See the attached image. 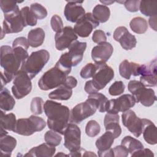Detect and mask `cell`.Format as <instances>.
Here are the masks:
<instances>
[{
  "mask_svg": "<svg viewBox=\"0 0 157 157\" xmlns=\"http://www.w3.org/2000/svg\"><path fill=\"white\" fill-rule=\"evenodd\" d=\"M28 56L27 50L22 47H1V66L4 69L3 75L7 83L14 78L20 65Z\"/></svg>",
  "mask_w": 157,
  "mask_h": 157,
  "instance_id": "6da1fadb",
  "label": "cell"
},
{
  "mask_svg": "<svg viewBox=\"0 0 157 157\" xmlns=\"http://www.w3.org/2000/svg\"><path fill=\"white\" fill-rule=\"evenodd\" d=\"M44 110L48 118L49 129L64 135L70 118L69 108L61 103L47 100L44 103Z\"/></svg>",
  "mask_w": 157,
  "mask_h": 157,
  "instance_id": "7a4b0ae2",
  "label": "cell"
},
{
  "mask_svg": "<svg viewBox=\"0 0 157 157\" xmlns=\"http://www.w3.org/2000/svg\"><path fill=\"white\" fill-rule=\"evenodd\" d=\"M49 59L50 53L46 50L33 52L23 62L21 70L25 72L32 79L42 71Z\"/></svg>",
  "mask_w": 157,
  "mask_h": 157,
  "instance_id": "3957f363",
  "label": "cell"
},
{
  "mask_svg": "<svg viewBox=\"0 0 157 157\" xmlns=\"http://www.w3.org/2000/svg\"><path fill=\"white\" fill-rule=\"evenodd\" d=\"M46 126V123L41 117L31 115L27 118H20L17 120L13 131L22 136H31L36 132L41 131Z\"/></svg>",
  "mask_w": 157,
  "mask_h": 157,
  "instance_id": "277c9868",
  "label": "cell"
},
{
  "mask_svg": "<svg viewBox=\"0 0 157 157\" xmlns=\"http://www.w3.org/2000/svg\"><path fill=\"white\" fill-rule=\"evenodd\" d=\"M67 76L65 72L55 66L42 75L38 82V86L44 91L55 88L64 82Z\"/></svg>",
  "mask_w": 157,
  "mask_h": 157,
  "instance_id": "5b68a950",
  "label": "cell"
},
{
  "mask_svg": "<svg viewBox=\"0 0 157 157\" xmlns=\"http://www.w3.org/2000/svg\"><path fill=\"white\" fill-rule=\"evenodd\" d=\"M97 110L95 101L88 98L84 102H81L72 108L70 113V121L79 124L85 119L94 115Z\"/></svg>",
  "mask_w": 157,
  "mask_h": 157,
  "instance_id": "8992f818",
  "label": "cell"
},
{
  "mask_svg": "<svg viewBox=\"0 0 157 157\" xmlns=\"http://www.w3.org/2000/svg\"><path fill=\"white\" fill-rule=\"evenodd\" d=\"M31 90V79L25 72L20 69L13 78L12 87L13 95L17 99H22L28 95Z\"/></svg>",
  "mask_w": 157,
  "mask_h": 157,
  "instance_id": "52a82bcc",
  "label": "cell"
},
{
  "mask_svg": "<svg viewBox=\"0 0 157 157\" xmlns=\"http://www.w3.org/2000/svg\"><path fill=\"white\" fill-rule=\"evenodd\" d=\"M96 64L97 70L92 77L91 81L96 90L99 91L112 80L114 77V71L105 63H96Z\"/></svg>",
  "mask_w": 157,
  "mask_h": 157,
  "instance_id": "ba28073f",
  "label": "cell"
},
{
  "mask_svg": "<svg viewBox=\"0 0 157 157\" xmlns=\"http://www.w3.org/2000/svg\"><path fill=\"white\" fill-rule=\"evenodd\" d=\"M136 101L133 95L125 94L117 99L108 100L105 112L110 113H118L119 112H124L132 107Z\"/></svg>",
  "mask_w": 157,
  "mask_h": 157,
  "instance_id": "9c48e42d",
  "label": "cell"
},
{
  "mask_svg": "<svg viewBox=\"0 0 157 157\" xmlns=\"http://www.w3.org/2000/svg\"><path fill=\"white\" fill-rule=\"evenodd\" d=\"M64 136V145L71 153L76 152L81 148V131L77 125L71 122L68 123Z\"/></svg>",
  "mask_w": 157,
  "mask_h": 157,
  "instance_id": "30bf717a",
  "label": "cell"
},
{
  "mask_svg": "<svg viewBox=\"0 0 157 157\" xmlns=\"http://www.w3.org/2000/svg\"><path fill=\"white\" fill-rule=\"evenodd\" d=\"M99 25V22L90 12L85 13L75 25L74 30L76 34L81 37H87L93 29Z\"/></svg>",
  "mask_w": 157,
  "mask_h": 157,
  "instance_id": "8fae6325",
  "label": "cell"
},
{
  "mask_svg": "<svg viewBox=\"0 0 157 157\" xmlns=\"http://www.w3.org/2000/svg\"><path fill=\"white\" fill-rule=\"evenodd\" d=\"M122 123L123 125L136 137H139L142 133L144 118H140L132 110H128L123 112Z\"/></svg>",
  "mask_w": 157,
  "mask_h": 157,
  "instance_id": "7c38bea8",
  "label": "cell"
},
{
  "mask_svg": "<svg viewBox=\"0 0 157 157\" xmlns=\"http://www.w3.org/2000/svg\"><path fill=\"white\" fill-rule=\"evenodd\" d=\"M24 27L25 25L20 10L10 14L4 15L1 34L17 33L21 31Z\"/></svg>",
  "mask_w": 157,
  "mask_h": 157,
  "instance_id": "4fadbf2b",
  "label": "cell"
},
{
  "mask_svg": "<svg viewBox=\"0 0 157 157\" xmlns=\"http://www.w3.org/2000/svg\"><path fill=\"white\" fill-rule=\"evenodd\" d=\"M77 38L76 33L71 26H65L60 32L55 34V47L58 50H65L77 40Z\"/></svg>",
  "mask_w": 157,
  "mask_h": 157,
  "instance_id": "5bb4252c",
  "label": "cell"
},
{
  "mask_svg": "<svg viewBox=\"0 0 157 157\" xmlns=\"http://www.w3.org/2000/svg\"><path fill=\"white\" fill-rule=\"evenodd\" d=\"M113 39L126 50H131L136 46V37L131 34L125 26H119L116 28L113 33Z\"/></svg>",
  "mask_w": 157,
  "mask_h": 157,
  "instance_id": "9a60e30c",
  "label": "cell"
},
{
  "mask_svg": "<svg viewBox=\"0 0 157 157\" xmlns=\"http://www.w3.org/2000/svg\"><path fill=\"white\" fill-rule=\"evenodd\" d=\"M83 1H67L64 13L66 20L72 23L77 22L85 14L83 7L80 5Z\"/></svg>",
  "mask_w": 157,
  "mask_h": 157,
  "instance_id": "2e32d148",
  "label": "cell"
},
{
  "mask_svg": "<svg viewBox=\"0 0 157 157\" xmlns=\"http://www.w3.org/2000/svg\"><path fill=\"white\" fill-rule=\"evenodd\" d=\"M113 48L109 42H103L94 47L91 50V58L96 63H106L112 56Z\"/></svg>",
  "mask_w": 157,
  "mask_h": 157,
  "instance_id": "e0dca14e",
  "label": "cell"
},
{
  "mask_svg": "<svg viewBox=\"0 0 157 157\" xmlns=\"http://www.w3.org/2000/svg\"><path fill=\"white\" fill-rule=\"evenodd\" d=\"M86 48V42H81L78 40L74 41L69 47V52L67 53L72 63V66H76L82 61Z\"/></svg>",
  "mask_w": 157,
  "mask_h": 157,
  "instance_id": "ac0fdd59",
  "label": "cell"
},
{
  "mask_svg": "<svg viewBox=\"0 0 157 157\" xmlns=\"http://www.w3.org/2000/svg\"><path fill=\"white\" fill-rule=\"evenodd\" d=\"M136 102H140L145 107L152 105L156 101V96L154 90L151 88H141L135 94L133 95Z\"/></svg>",
  "mask_w": 157,
  "mask_h": 157,
  "instance_id": "d6986e66",
  "label": "cell"
},
{
  "mask_svg": "<svg viewBox=\"0 0 157 157\" xmlns=\"http://www.w3.org/2000/svg\"><path fill=\"white\" fill-rule=\"evenodd\" d=\"M119 118L118 113H107L104 120L105 130L111 132L115 139L118 138L121 133V128L119 124Z\"/></svg>",
  "mask_w": 157,
  "mask_h": 157,
  "instance_id": "ffe728a7",
  "label": "cell"
},
{
  "mask_svg": "<svg viewBox=\"0 0 157 157\" xmlns=\"http://www.w3.org/2000/svg\"><path fill=\"white\" fill-rule=\"evenodd\" d=\"M140 65L134 63L129 62L127 59L123 61L119 66V72L120 75L126 78L129 79L131 75L134 76L139 75Z\"/></svg>",
  "mask_w": 157,
  "mask_h": 157,
  "instance_id": "44dd1931",
  "label": "cell"
},
{
  "mask_svg": "<svg viewBox=\"0 0 157 157\" xmlns=\"http://www.w3.org/2000/svg\"><path fill=\"white\" fill-rule=\"evenodd\" d=\"M55 147L50 145L47 143L42 144L37 147L32 148L26 154L25 156L34 157H52L55 153Z\"/></svg>",
  "mask_w": 157,
  "mask_h": 157,
  "instance_id": "7402d4cb",
  "label": "cell"
},
{
  "mask_svg": "<svg viewBox=\"0 0 157 157\" xmlns=\"http://www.w3.org/2000/svg\"><path fill=\"white\" fill-rule=\"evenodd\" d=\"M142 133L144 140L150 145L157 143L156 128L155 124L150 120L144 118V126Z\"/></svg>",
  "mask_w": 157,
  "mask_h": 157,
  "instance_id": "603a6c76",
  "label": "cell"
},
{
  "mask_svg": "<svg viewBox=\"0 0 157 157\" xmlns=\"http://www.w3.org/2000/svg\"><path fill=\"white\" fill-rule=\"evenodd\" d=\"M17 145V140L12 136L5 135L0 137L1 153L3 156H10Z\"/></svg>",
  "mask_w": 157,
  "mask_h": 157,
  "instance_id": "cb8c5ba5",
  "label": "cell"
},
{
  "mask_svg": "<svg viewBox=\"0 0 157 157\" xmlns=\"http://www.w3.org/2000/svg\"><path fill=\"white\" fill-rule=\"evenodd\" d=\"M45 39V32L40 28L33 29L28 33V41L29 46L36 48L40 46Z\"/></svg>",
  "mask_w": 157,
  "mask_h": 157,
  "instance_id": "d4e9b609",
  "label": "cell"
},
{
  "mask_svg": "<svg viewBox=\"0 0 157 157\" xmlns=\"http://www.w3.org/2000/svg\"><path fill=\"white\" fill-rule=\"evenodd\" d=\"M15 104L14 98L10 94V91L6 88L1 89L0 107L4 111H9L13 109Z\"/></svg>",
  "mask_w": 157,
  "mask_h": 157,
  "instance_id": "484cf974",
  "label": "cell"
},
{
  "mask_svg": "<svg viewBox=\"0 0 157 157\" xmlns=\"http://www.w3.org/2000/svg\"><path fill=\"white\" fill-rule=\"evenodd\" d=\"M114 136L113 134L106 131L105 132L99 137L96 141V146L99 151L107 150L111 148L114 142Z\"/></svg>",
  "mask_w": 157,
  "mask_h": 157,
  "instance_id": "4316f807",
  "label": "cell"
},
{
  "mask_svg": "<svg viewBox=\"0 0 157 157\" xmlns=\"http://www.w3.org/2000/svg\"><path fill=\"white\" fill-rule=\"evenodd\" d=\"M72 94V89H71L64 85H61L58 88L48 94V98L56 100H67Z\"/></svg>",
  "mask_w": 157,
  "mask_h": 157,
  "instance_id": "83f0119b",
  "label": "cell"
},
{
  "mask_svg": "<svg viewBox=\"0 0 157 157\" xmlns=\"http://www.w3.org/2000/svg\"><path fill=\"white\" fill-rule=\"evenodd\" d=\"M121 145H123L128 151L129 153L132 154L133 153L144 148V145L140 141L130 136H125L121 142Z\"/></svg>",
  "mask_w": 157,
  "mask_h": 157,
  "instance_id": "f1b7e54d",
  "label": "cell"
},
{
  "mask_svg": "<svg viewBox=\"0 0 157 157\" xmlns=\"http://www.w3.org/2000/svg\"><path fill=\"white\" fill-rule=\"evenodd\" d=\"M140 12L148 17L156 16L157 1H140L139 4Z\"/></svg>",
  "mask_w": 157,
  "mask_h": 157,
  "instance_id": "f546056e",
  "label": "cell"
},
{
  "mask_svg": "<svg viewBox=\"0 0 157 157\" xmlns=\"http://www.w3.org/2000/svg\"><path fill=\"white\" fill-rule=\"evenodd\" d=\"M92 14L99 22L105 23L109 19L110 11L107 6L98 4L94 7Z\"/></svg>",
  "mask_w": 157,
  "mask_h": 157,
  "instance_id": "4dcf8cb0",
  "label": "cell"
},
{
  "mask_svg": "<svg viewBox=\"0 0 157 157\" xmlns=\"http://www.w3.org/2000/svg\"><path fill=\"white\" fill-rule=\"evenodd\" d=\"M17 120L15 115L10 113L8 114H5L3 111H1L0 116V123L1 127L3 128L6 130L12 131L14 129L16 125Z\"/></svg>",
  "mask_w": 157,
  "mask_h": 157,
  "instance_id": "1f68e13d",
  "label": "cell"
},
{
  "mask_svg": "<svg viewBox=\"0 0 157 157\" xmlns=\"http://www.w3.org/2000/svg\"><path fill=\"white\" fill-rule=\"evenodd\" d=\"M129 26L131 30L137 34L145 33L148 29L147 20L140 17L133 18L129 23Z\"/></svg>",
  "mask_w": 157,
  "mask_h": 157,
  "instance_id": "d6a6232c",
  "label": "cell"
},
{
  "mask_svg": "<svg viewBox=\"0 0 157 157\" xmlns=\"http://www.w3.org/2000/svg\"><path fill=\"white\" fill-rule=\"evenodd\" d=\"M20 13L23 20L25 26H35L37 24V18L30 10L29 7L26 6L20 10Z\"/></svg>",
  "mask_w": 157,
  "mask_h": 157,
  "instance_id": "836d02e7",
  "label": "cell"
},
{
  "mask_svg": "<svg viewBox=\"0 0 157 157\" xmlns=\"http://www.w3.org/2000/svg\"><path fill=\"white\" fill-rule=\"evenodd\" d=\"M88 98H92L95 101L99 112H105V106L108 101V99L105 95H104L102 93L96 92V93L89 94Z\"/></svg>",
  "mask_w": 157,
  "mask_h": 157,
  "instance_id": "e575fe53",
  "label": "cell"
},
{
  "mask_svg": "<svg viewBox=\"0 0 157 157\" xmlns=\"http://www.w3.org/2000/svg\"><path fill=\"white\" fill-rule=\"evenodd\" d=\"M44 139L47 144L56 147L60 144L62 137L59 133L53 130H50L45 132L44 135Z\"/></svg>",
  "mask_w": 157,
  "mask_h": 157,
  "instance_id": "d590c367",
  "label": "cell"
},
{
  "mask_svg": "<svg viewBox=\"0 0 157 157\" xmlns=\"http://www.w3.org/2000/svg\"><path fill=\"white\" fill-rule=\"evenodd\" d=\"M17 2L10 1H0V6L4 15L10 14L19 11Z\"/></svg>",
  "mask_w": 157,
  "mask_h": 157,
  "instance_id": "8d00e7d4",
  "label": "cell"
},
{
  "mask_svg": "<svg viewBox=\"0 0 157 157\" xmlns=\"http://www.w3.org/2000/svg\"><path fill=\"white\" fill-rule=\"evenodd\" d=\"M30 10L37 18V19L42 20L47 16V11L46 9L37 2L33 3L31 4Z\"/></svg>",
  "mask_w": 157,
  "mask_h": 157,
  "instance_id": "74e56055",
  "label": "cell"
},
{
  "mask_svg": "<svg viewBox=\"0 0 157 157\" xmlns=\"http://www.w3.org/2000/svg\"><path fill=\"white\" fill-rule=\"evenodd\" d=\"M101 128L99 123L95 120H90L85 128L86 135L90 137H94L100 132Z\"/></svg>",
  "mask_w": 157,
  "mask_h": 157,
  "instance_id": "f35d334b",
  "label": "cell"
},
{
  "mask_svg": "<svg viewBox=\"0 0 157 157\" xmlns=\"http://www.w3.org/2000/svg\"><path fill=\"white\" fill-rule=\"evenodd\" d=\"M44 102L43 99L40 97L33 98L31 105V111L34 115H39L42 113Z\"/></svg>",
  "mask_w": 157,
  "mask_h": 157,
  "instance_id": "ab89813d",
  "label": "cell"
},
{
  "mask_svg": "<svg viewBox=\"0 0 157 157\" xmlns=\"http://www.w3.org/2000/svg\"><path fill=\"white\" fill-rule=\"evenodd\" d=\"M97 70V66L96 63H91L86 64L80 71V76L83 78H89L93 76Z\"/></svg>",
  "mask_w": 157,
  "mask_h": 157,
  "instance_id": "60d3db41",
  "label": "cell"
},
{
  "mask_svg": "<svg viewBox=\"0 0 157 157\" xmlns=\"http://www.w3.org/2000/svg\"><path fill=\"white\" fill-rule=\"evenodd\" d=\"M124 85L122 81L115 82L109 88V93L112 96H118L124 91Z\"/></svg>",
  "mask_w": 157,
  "mask_h": 157,
  "instance_id": "b9f144b4",
  "label": "cell"
},
{
  "mask_svg": "<svg viewBox=\"0 0 157 157\" xmlns=\"http://www.w3.org/2000/svg\"><path fill=\"white\" fill-rule=\"evenodd\" d=\"M50 25L53 31L57 33L60 32L63 29V23L61 18L58 15L52 16L50 20Z\"/></svg>",
  "mask_w": 157,
  "mask_h": 157,
  "instance_id": "7bdbcfd3",
  "label": "cell"
},
{
  "mask_svg": "<svg viewBox=\"0 0 157 157\" xmlns=\"http://www.w3.org/2000/svg\"><path fill=\"white\" fill-rule=\"evenodd\" d=\"M156 75L140 76V82L145 87H153L156 85Z\"/></svg>",
  "mask_w": 157,
  "mask_h": 157,
  "instance_id": "ee69618b",
  "label": "cell"
},
{
  "mask_svg": "<svg viewBox=\"0 0 157 157\" xmlns=\"http://www.w3.org/2000/svg\"><path fill=\"white\" fill-rule=\"evenodd\" d=\"M92 40L96 44H101L103 42H105L107 40V37L105 33L100 29L95 30L93 32L92 36Z\"/></svg>",
  "mask_w": 157,
  "mask_h": 157,
  "instance_id": "f6af8a7d",
  "label": "cell"
},
{
  "mask_svg": "<svg viewBox=\"0 0 157 157\" xmlns=\"http://www.w3.org/2000/svg\"><path fill=\"white\" fill-rule=\"evenodd\" d=\"M140 1L139 0H128L124 1V5L125 8L131 12H137L139 9Z\"/></svg>",
  "mask_w": 157,
  "mask_h": 157,
  "instance_id": "bcb514c9",
  "label": "cell"
},
{
  "mask_svg": "<svg viewBox=\"0 0 157 157\" xmlns=\"http://www.w3.org/2000/svg\"><path fill=\"white\" fill-rule=\"evenodd\" d=\"M144 86L142 83L140 81L137 80H131L128 85V88L130 93H132V95L135 94L141 88Z\"/></svg>",
  "mask_w": 157,
  "mask_h": 157,
  "instance_id": "7dc6e473",
  "label": "cell"
},
{
  "mask_svg": "<svg viewBox=\"0 0 157 157\" xmlns=\"http://www.w3.org/2000/svg\"><path fill=\"white\" fill-rule=\"evenodd\" d=\"M113 155L115 157H126L129 152L128 150L122 145L116 146L113 148Z\"/></svg>",
  "mask_w": 157,
  "mask_h": 157,
  "instance_id": "c3c4849f",
  "label": "cell"
},
{
  "mask_svg": "<svg viewBox=\"0 0 157 157\" xmlns=\"http://www.w3.org/2000/svg\"><path fill=\"white\" fill-rule=\"evenodd\" d=\"M18 46L22 47L25 48L26 50H28L29 48V46L28 39H26L24 37H20L16 38L13 42L12 48L18 47Z\"/></svg>",
  "mask_w": 157,
  "mask_h": 157,
  "instance_id": "681fc988",
  "label": "cell"
},
{
  "mask_svg": "<svg viewBox=\"0 0 157 157\" xmlns=\"http://www.w3.org/2000/svg\"><path fill=\"white\" fill-rule=\"evenodd\" d=\"M131 156H154V154L148 148H142L131 154Z\"/></svg>",
  "mask_w": 157,
  "mask_h": 157,
  "instance_id": "f907efd6",
  "label": "cell"
},
{
  "mask_svg": "<svg viewBox=\"0 0 157 157\" xmlns=\"http://www.w3.org/2000/svg\"><path fill=\"white\" fill-rule=\"evenodd\" d=\"M63 85H65L66 86L72 89L75 88L77 85V79L72 77V76H67L64 82L63 83Z\"/></svg>",
  "mask_w": 157,
  "mask_h": 157,
  "instance_id": "816d5d0a",
  "label": "cell"
},
{
  "mask_svg": "<svg viewBox=\"0 0 157 157\" xmlns=\"http://www.w3.org/2000/svg\"><path fill=\"white\" fill-rule=\"evenodd\" d=\"M84 89H85V91L89 94H93V93H96V92H98L95 87L94 86L93 83H92V81L91 80H88L87 81L86 83H85V87H84Z\"/></svg>",
  "mask_w": 157,
  "mask_h": 157,
  "instance_id": "f5cc1de1",
  "label": "cell"
},
{
  "mask_svg": "<svg viewBox=\"0 0 157 157\" xmlns=\"http://www.w3.org/2000/svg\"><path fill=\"white\" fill-rule=\"evenodd\" d=\"M98 156L100 157H112L114 156L113 148H110L107 150L103 151H98Z\"/></svg>",
  "mask_w": 157,
  "mask_h": 157,
  "instance_id": "db71d44e",
  "label": "cell"
},
{
  "mask_svg": "<svg viewBox=\"0 0 157 157\" xmlns=\"http://www.w3.org/2000/svg\"><path fill=\"white\" fill-rule=\"evenodd\" d=\"M148 21L150 28L154 29L155 31H156V16L151 17L149 18Z\"/></svg>",
  "mask_w": 157,
  "mask_h": 157,
  "instance_id": "11a10c76",
  "label": "cell"
},
{
  "mask_svg": "<svg viewBox=\"0 0 157 157\" xmlns=\"http://www.w3.org/2000/svg\"><path fill=\"white\" fill-rule=\"evenodd\" d=\"M7 134V132L6 131V129H4L3 128L1 127V132H0V137L4 136L5 135Z\"/></svg>",
  "mask_w": 157,
  "mask_h": 157,
  "instance_id": "9f6ffc18",
  "label": "cell"
},
{
  "mask_svg": "<svg viewBox=\"0 0 157 157\" xmlns=\"http://www.w3.org/2000/svg\"><path fill=\"white\" fill-rule=\"evenodd\" d=\"M101 2H102L103 4L105 5H110L111 4H113L115 1H100Z\"/></svg>",
  "mask_w": 157,
  "mask_h": 157,
  "instance_id": "6f0895ef",
  "label": "cell"
},
{
  "mask_svg": "<svg viewBox=\"0 0 157 157\" xmlns=\"http://www.w3.org/2000/svg\"><path fill=\"white\" fill-rule=\"evenodd\" d=\"M83 156H96V154L93 153L91 151H85V153Z\"/></svg>",
  "mask_w": 157,
  "mask_h": 157,
  "instance_id": "680465c9",
  "label": "cell"
}]
</instances>
